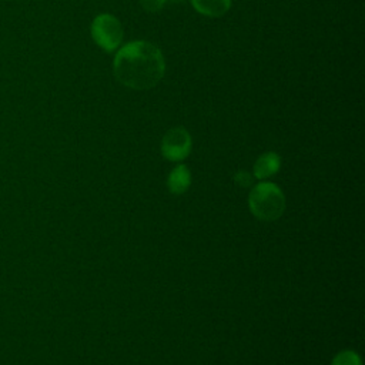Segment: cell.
<instances>
[{
	"label": "cell",
	"mask_w": 365,
	"mask_h": 365,
	"mask_svg": "<svg viewBox=\"0 0 365 365\" xmlns=\"http://www.w3.org/2000/svg\"><path fill=\"white\" fill-rule=\"evenodd\" d=\"M113 67L121 84L134 90H148L161 81L165 63L160 48L154 44L133 41L117 53Z\"/></svg>",
	"instance_id": "obj_1"
},
{
	"label": "cell",
	"mask_w": 365,
	"mask_h": 365,
	"mask_svg": "<svg viewBox=\"0 0 365 365\" xmlns=\"http://www.w3.org/2000/svg\"><path fill=\"white\" fill-rule=\"evenodd\" d=\"M285 195L282 190L271 181L255 184L248 194L250 212L265 222L278 220L285 211Z\"/></svg>",
	"instance_id": "obj_2"
},
{
	"label": "cell",
	"mask_w": 365,
	"mask_h": 365,
	"mask_svg": "<svg viewBox=\"0 0 365 365\" xmlns=\"http://www.w3.org/2000/svg\"><path fill=\"white\" fill-rule=\"evenodd\" d=\"M94 41L106 51H114L123 40L121 23L111 14H100L91 24Z\"/></svg>",
	"instance_id": "obj_3"
},
{
	"label": "cell",
	"mask_w": 365,
	"mask_h": 365,
	"mask_svg": "<svg viewBox=\"0 0 365 365\" xmlns=\"http://www.w3.org/2000/svg\"><path fill=\"white\" fill-rule=\"evenodd\" d=\"M191 151V135L182 127L168 130L161 140V154L168 161H181Z\"/></svg>",
	"instance_id": "obj_4"
},
{
	"label": "cell",
	"mask_w": 365,
	"mask_h": 365,
	"mask_svg": "<svg viewBox=\"0 0 365 365\" xmlns=\"http://www.w3.org/2000/svg\"><path fill=\"white\" fill-rule=\"evenodd\" d=\"M281 167V158L274 151H267L261 154L252 167V177L257 180H265L277 174Z\"/></svg>",
	"instance_id": "obj_5"
},
{
	"label": "cell",
	"mask_w": 365,
	"mask_h": 365,
	"mask_svg": "<svg viewBox=\"0 0 365 365\" xmlns=\"http://www.w3.org/2000/svg\"><path fill=\"white\" fill-rule=\"evenodd\" d=\"M191 185V171L185 164L175 165L167 177V188L171 194H184Z\"/></svg>",
	"instance_id": "obj_6"
},
{
	"label": "cell",
	"mask_w": 365,
	"mask_h": 365,
	"mask_svg": "<svg viewBox=\"0 0 365 365\" xmlns=\"http://www.w3.org/2000/svg\"><path fill=\"white\" fill-rule=\"evenodd\" d=\"M194 9L210 17H218L228 11L231 7V0H191Z\"/></svg>",
	"instance_id": "obj_7"
},
{
	"label": "cell",
	"mask_w": 365,
	"mask_h": 365,
	"mask_svg": "<svg viewBox=\"0 0 365 365\" xmlns=\"http://www.w3.org/2000/svg\"><path fill=\"white\" fill-rule=\"evenodd\" d=\"M331 365H362V361L355 351L344 349L332 358Z\"/></svg>",
	"instance_id": "obj_8"
},
{
	"label": "cell",
	"mask_w": 365,
	"mask_h": 365,
	"mask_svg": "<svg viewBox=\"0 0 365 365\" xmlns=\"http://www.w3.org/2000/svg\"><path fill=\"white\" fill-rule=\"evenodd\" d=\"M234 182H235V185H238L241 188H248L252 184V175H251V173L244 171V170L237 171L234 174Z\"/></svg>",
	"instance_id": "obj_9"
},
{
	"label": "cell",
	"mask_w": 365,
	"mask_h": 365,
	"mask_svg": "<svg viewBox=\"0 0 365 365\" xmlns=\"http://www.w3.org/2000/svg\"><path fill=\"white\" fill-rule=\"evenodd\" d=\"M140 3H141V6H143L147 11L154 13V11H158V10L164 6L165 0H140Z\"/></svg>",
	"instance_id": "obj_10"
},
{
	"label": "cell",
	"mask_w": 365,
	"mask_h": 365,
	"mask_svg": "<svg viewBox=\"0 0 365 365\" xmlns=\"http://www.w3.org/2000/svg\"><path fill=\"white\" fill-rule=\"evenodd\" d=\"M173 1H181V0H173Z\"/></svg>",
	"instance_id": "obj_11"
}]
</instances>
